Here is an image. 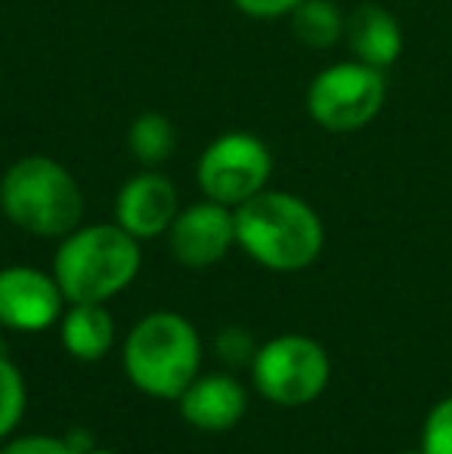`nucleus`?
I'll list each match as a JSON object with an SVG mask.
<instances>
[{
	"mask_svg": "<svg viewBox=\"0 0 452 454\" xmlns=\"http://www.w3.org/2000/svg\"><path fill=\"white\" fill-rule=\"evenodd\" d=\"M387 99L385 72L360 59L322 68L307 87V112L329 133H353L369 127Z\"/></svg>",
	"mask_w": 452,
	"mask_h": 454,
	"instance_id": "6",
	"label": "nucleus"
},
{
	"mask_svg": "<svg viewBox=\"0 0 452 454\" xmlns=\"http://www.w3.org/2000/svg\"><path fill=\"white\" fill-rule=\"evenodd\" d=\"M25 405H28V389L22 371L6 356H0V442H6L22 424Z\"/></svg>",
	"mask_w": 452,
	"mask_h": 454,
	"instance_id": "16",
	"label": "nucleus"
},
{
	"mask_svg": "<svg viewBox=\"0 0 452 454\" xmlns=\"http://www.w3.org/2000/svg\"><path fill=\"white\" fill-rule=\"evenodd\" d=\"M127 380L152 399H180L199 377L202 337L186 316L158 309L143 316L124 337Z\"/></svg>",
	"mask_w": 452,
	"mask_h": 454,
	"instance_id": "3",
	"label": "nucleus"
},
{
	"mask_svg": "<svg viewBox=\"0 0 452 454\" xmlns=\"http://www.w3.org/2000/svg\"><path fill=\"white\" fill-rule=\"evenodd\" d=\"M139 241L118 223L78 226L59 241L53 278L68 303H106L131 287L139 275Z\"/></svg>",
	"mask_w": 452,
	"mask_h": 454,
	"instance_id": "2",
	"label": "nucleus"
},
{
	"mask_svg": "<svg viewBox=\"0 0 452 454\" xmlns=\"http://www.w3.org/2000/svg\"><path fill=\"white\" fill-rule=\"evenodd\" d=\"M233 214L235 245L264 270L301 272L320 260L326 226L304 198L264 189L233 207Z\"/></svg>",
	"mask_w": 452,
	"mask_h": 454,
	"instance_id": "1",
	"label": "nucleus"
},
{
	"mask_svg": "<svg viewBox=\"0 0 452 454\" xmlns=\"http://www.w3.org/2000/svg\"><path fill=\"white\" fill-rule=\"evenodd\" d=\"M400 454H424L422 449H412V451H400Z\"/></svg>",
	"mask_w": 452,
	"mask_h": 454,
	"instance_id": "22",
	"label": "nucleus"
},
{
	"mask_svg": "<svg viewBox=\"0 0 452 454\" xmlns=\"http://www.w3.org/2000/svg\"><path fill=\"white\" fill-rule=\"evenodd\" d=\"M127 145H131L133 158H137L139 164L158 168V164H164L174 155L177 130H174V124H170V118H164V114H158V112H146L131 124Z\"/></svg>",
	"mask_w": 452,
	"mask_h": 454,
	"instance_id": "15",
	"label": "nucleus"
},
{
	"mask_svg": "<svg viewBox=\"0 0 452 454\" xmlns=\"http://www.w3.org/2000/svg\"><path fill=\"white\" fill-rule=\"evenodd\" d=\"M0 454H75V451L68 449L66 436L31 433V436H16L0 442Z\"/></svg>",
	"mask_w": 452,
	"mask_h": 454,
	"instance_id": "19",
	"label": "nucleus"
},
{
	"mask_svg": "<svg viewBox=\"0 0 452 454\" xmlns=\"http://www.w3.org/2000/svg\"><path fill=\"white\" fill-rule=\"evenodd\" d=\"M245 16L254 19H279V16H291L295 6L301 0H233Z\"/></svg>",
	"mask_w": 452,
	"mask_h": 454,
	"instance_id": "20",
	"label": "nucleus"
},
{
	"mask_svg": "<svg viewBox=\"0 0 452 454\" xmlns=\"http://www.w3.org/2000/svg\"><path fill=\"white\" fill-rule=\"evenodd\" d=\"M180 214L177 185L158 170H143L121 185L115 198V223L137 241L158 239Z\"/></svg>",
	"mask_w": 452,
	"mask_h": 454,
	"instance_id": "10",
	"label": "nucleus"
},
{
	"mask_svg": "<svg viewBox=\"0 0 452 454\" xmlns=\"http://www.w3.org/2000/svg\"><path fill=\"white\" fill-rule=\"evenodd\" d=\"M87 454H118V451H112V449H91Z\"/></svg>",
	"mask_w": 452,
	"mask_h": 454,
	"instance_id": "21",
	"label": "nucleus"
},
{
	"mask_svg": "<svg viewBox=\"0 0 452 454\" xmlns=\"http://www.w3.org/2000/svg\"><path fill=\"white\" fill-rule=\"evenodd\" d=\"M344 37H347L353 59L381 68V72L387 66H393L400 59V53H403V28H400L397 16L378 4L356 6L347 16Z\"/></svg>",
	"mask_w": 452,
	"mask_h": 454,
	"instance_id": "12",
	"label": "nucleus"
},
{
	"mask_svg": "<svg viewBox=\"0 0 452 454\" xmlns=\"http://www.w3.org/2000/svg\"><path fill=\"white\" fill-rule=\"evenodd\" d=\"M424 454H452V395L440 399L428 411L422 424V445Z\"/></svg>",
	"mask_w": 452,
	"mask_h": 454,
	"instance_id": "17",
	"label": "nucleus"
},
{
	"mask_svg": "<svg viewBox=\"0 0 452 454\" xmlns=\"http://www.w3.org/2000/svg\"><path fill=\"white\" fill-rule=\"evenodd\" d=\"M347 19L335 0H301L291 12V35L310 50H329L344 37Z\"/></svg>",
	"mask_w": 452,
	"mask_h": 454,
	"instance_id": "14",
	"label": "nucleus"
},
{
	"mask_svg": "<svg viewBox=\"0 0 452 454\" xmlns=\"http://www.w3.org/2000/svg\"><path fill=\"white\" fill-rule=\"evenodd\" d=\"M170 254L186 270H208L220 263L235 245V214L218 201H199L180 210L168 229Z\"/></svg>",
	"mask_w": 452,
	"mask_h": 454,
	"instance_id": "9",
	"label": "nucleus"
},
{
	"mask_svg": "<svg viewBox=\"0 0 452 454\" xmlns=\"http://www.w3.org/2000/svg\"><path fill=\"white\" fill-rule=\"evenodd\" d=\"M68 300L53 272L35 266H6L0 270V328L10 331H47L59 325Z\"/></svg>",
	"mask_w": 452,
	"mask_h": 454,
	"instance_id": "8",
	"label": "nucleus"
},
{
	"mask_svg": "<svg viewBox=\"0 0 452 454\" xmlns=\"http://www.w3.org/2000/svg\"><path fill=\"white\" fill-rule=\"evenodd\" d=\"M177 402H180L183 420L202 433L233 430L248 411L245 387L233 374L195 377Z\"/></svg>",
	"mask_w": 452,
	"mask_h": 454,
	"instance_id": "11",
	"label": "nucleus"
},
{
	"mask_svg": "<svg viewBox=\"0 0 452 454\" xmlns=\"http://www.w3.org/2000/svg\"><path fill=\"white\" fill-rule=\"evenodd\" d=\"M332 377L329 353L307 334H279L258 347L251 362V383L266 402L301 408L320 399Z\"/></svg>",
	"mask_w": 452,
	"mask_h": 454,
	"instance_id": "5",
	"label": "nucleus"
},
{
	"mask_svg": "<svg viewBox=\"0 0 452 454\" xmlns=\"http://www.w3.org/2000/svg\"><path fill=\"white\" fill-rule=\"evenodd\" d=\"M0 207L22 232L37 239H66L81 226L84 198L75 176L59 161L28 155L0 180Z\"/></svg>",
	"mask_w": 452,
	"mask_h": 454,
	"instance_id": "4",
	"label": "nucleus"
},
{
	"mask_svg": "<svg viewBox=\"0 0 452 454\" xmlns=\"http://www.w3.org/2000/svg\"><path fill=\"white\" fill-rule=\"evenodd\" d=\"M214 349L229 368H242V364L251 368L254 353H258V347L251 343V334L245 328H224L218 334V340H214Z\"/></svg>",
	"mask_w": 452,
	"mask_h": 454,
	"instance_id": "18",
	"label": "nucleus"
},
{
	"mask_svg": "<svg viewBox=\"0 0 452 454\" xmlns=\"http://www.w3.org/2000/svg\"><path fill=\"white\" fill-rule=\"evenodd\" d=\"M273 174V155L251 133H224L199 158V185L205 198L226 207H239L242 201L266 189Z\"/></svg>",
	"mask_w": 452,
	"mask_h": 454,
	"instance_id": "7",
	"label": "nucleus"
},
{
	"mask_svg": "<svg viewBox=\"0 0 452 454\" xmlns=\"http://www.w3.org/2000/svg\"><path fill=\"white\" fill-rule=\"evenodd\" d=\"M59 340L72 359L99 362L115 343V318L106 303H68L59 318Z\"/></svg>",
	"mask_w": 452,
	"mask_h": 454,
	"instance_id": "13",
	"label": "nucleus"
}]
</instances>
